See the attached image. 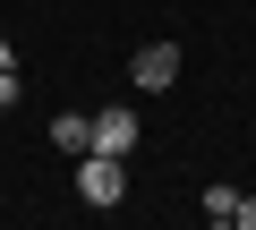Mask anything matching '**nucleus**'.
I'll use <instances>...</instances> for the list:
<instances>
[{
  "instance_id": "nucleus-4",
  "label": "nucleus",
  "mask_w": 256,
  "mask_h": 230,
  "mask_svg": "<svg viewBox=\"0 0 256 230\" xmlns=\"http://www.w3.org/2000/svg\"><path fill=\"white\" fill-rule=\"evenodd\" d=\"M52 145L60 154H94V120H86V111H60V120H52Z\"/></svg>"
},
{
  "instance_id": "nucleus-5",
  "label": "nucleus",
  "mask_w": 256,
  "mask_h": 230,
  "mask_svg": "<svg viewBox=\"0 0 256 230\" xmlns=\"http://www.w3.org/2000/svg\"><path fill=\"white\" fill-rule=\"evenodd\" d=\"M239 213V188H205V222H230Z\"/></svg>"
},
{
  "instance_id": "nucleus-6",
  "label": "nucleus",
  "mask_w": 256,
  "mask_h": 230,
  "mask_svg": "<svg viewBox=\"0 0 256 230\" xmlns=\"http://www.w3.org/2000/svg\"><path fill=\"white\" fill-rule=\"evenodd\" d=\"M18 94H26V85H18V68H0V111H9Z\"/></svg>"
},
{
  "instance_id": "nucleus-3",
  "label": "nucleus",
  "mask_w": 256,
  "mask_h": 230,
  "mask_svg": "<svg viewBox=\"0 0 256 230\" xmlns=\"http://www.w3.org/2000/svg\"><path fill=\"white\" fill-rule=\"evenodd\" d=\"M128 145H137V111H128V102L94 111V154H128Z\"/></svg>"
},
{
  "instance_id": "nucleus-2",
  "label": "nucleus",
  "mask_w": 256,
  "mask_h": 230,
  "mask_svg": "<svg viewBox=\"0 0 256 230\" xmlns=\"http://www.w3.org/2000/svg\"><path fill=\"white\" fill-rule=\"evenodd\" d=\"M128 77H137L146 94H162L180 77V43H137V60H128Z\"/></svg>"
},
{
  "instance_id": "nucleus-9",
  "label": "nucleus",
  "mask_w": 256,
  "mask_h": 230,
  "mask_svg": "<svg viewBox=\"0 0 256 230\" xmlns=\"http://www.w3.org/2000/svg\"><path fill=\"white\" fill-rule=\"evenodd\" d=\"M214 230H239V222H214Z\"/></svg>"
},
{
  "instance_id": "nucleus-1",
  "label": "nucleus",
  "mask_w": 256,
  "mask_h": 230,
  "mask_svg": "<svg viewBox=\"0 0 256 230\" xmlns=\"http://www.w3.org/2000/svg\"><path fill=\"white\" fill-rule=\"evenodd\" d=\"M77 196L86 205H120L128 196V154H86L77 162Z\"/></svg>"
},
{
  "instance_id": "nucleus-7",
  "label": "nucleus",
  "mask_w": 256,
  "mask_h": 230,
  "mask_svg": "<svg viewBox=\"0 0 256 230\" xmlns=\"http://www.w3.org/2000/svg\"><path fill=\"white\" fill-rule=\"evenodd\" d=\"M230 222H239V230H256V196H239V213H230Z\"/></svg>"
},
{
  "instance_id": "nucleus-8",
  "label": "nucleus",
  "mask_w": 256,
  "mask_h": 230,
  "mask_svg": "<svg viewBox=\"0 0 256 230\" xmlns=\"http://www.w3.org/2000/svg\"><path fill=\"white\" fill-rule=\"evenodd\" d=\"M0 68H18V60H9V34H0Z\"/></svg>"
}]
</instances>
